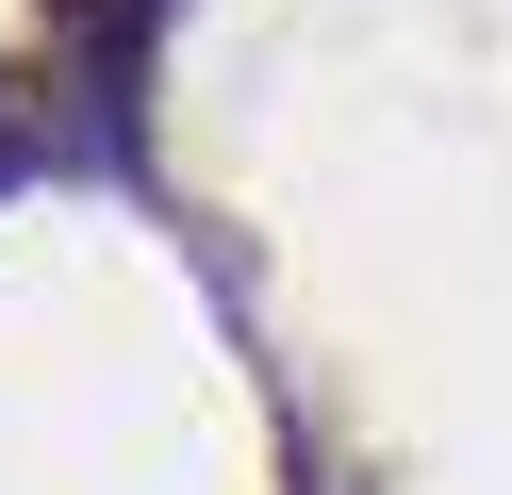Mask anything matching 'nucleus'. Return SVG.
I'll return each instance as SVG.
<instances>
[{
    "mask_svg": "<svg viewBox=\"0 0 512 495\" xmlns=\"http://www.w3.org/2000/svg\"><path fill=\"white\" fill-rule=\"evenodd\" d=\"M50 165H83V132L50 116V83H17V66H0V198H34Z\"/></svg>",
    "mask_w": 512,
    "mask_h": 495,
    "instance_id": "obj_1",
    "label": "nucleus"
}]
</instances>
